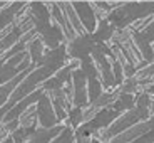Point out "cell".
Here are the masks:
<instances>
[{
    "label": "cell",
    "instance_id": "6da1fadb",
    "mask_svg": "<svg viewBox=\"0 0 154 143\" xmlns=\"http://www.w3.org/2000/svg\"><path fill=\"white\" fill-rule=\"evenodd\" d=\"M35 113H37V123H40L42 128H54V126H57L59 120H57V116H55L54 108H52V101H50V98L45 94V91H44L42 96L37 99Z\"/></svg>",
    "mask_w": 154,
    "mask_h": 143
},
{
    "label": "cell",
    "instance_id": "7a4b0ae2",
    "mask_svg": "<svg viewBox=\"0 0 154 143\" xmlns=\"http://www.w3.org/2000/svg\"><path fill=\"white\" fill-rule=\"evenodd\" d=\"M94 46H96V41H94L92 34H82L79 37L72 39V42L67 47V56L81 61L84 57H89V54L92 52Z\"/></svg>",
    "mask_w": 154,
    "mask_h": 143
},
{
    "label": "cell",
    "instance_id": "3957f363",
    "mask_svg": "<svg viewBox=\"0 0 154 143\" xmlns=\"http://www.w3.org/2000/svg\"><path fill=\"white\" fill-rule=\"evenodd\" d=\"M72 8L75 10L77 17L81 20L82 27L87 34H92L96 31V14H94L92 7L89 5V2H74Z\"/></svg>",
    "mask_w": 154,
    "mask_h": 143
},
{
    "label": "cell",
    "instance_id": "277c9868",
    "mask_svg": "<svg viewBox=\"0 0 154 143\" xmlns=\"http://www.w3.org/2000/svg\"><path fill=\"white\" fill-rule=\"evenodd\" d=\"M42 42L44 46H47L49 49H54V47L60 46L62 39H64V32H62L60 25L59 24H54V25H49V29L42 32Z\"/></svg>",
    "mask_w": 154,
    "mask_h": 143
},
{
    "label": "cell",
    "instance_id": "5b68a950",
    "mask_svg": "<svg viewBox=\"0 0 154 143\" xmlns=\"http://www.w3.org/2000/svg\"><path fill=\"white\" fill-rule=\"evenodd\" d=\"M134 42H136V46L139 47V50L143 52V56H144V59H146L147 62H151V61H154V49L151 47V42L146 39V35L143 34V32H134ZM141 56V57H143Z\"/></svg>",
    "mask_w": 154,
    "mask_h": 143
},
{
    "label": "cell",
    "instance_id": "8992f818",
    "mask_svg": "<svg viewBox=\"0 0 154 143\" xmlns=\"http://www.w3.org/2000/svg\"><path fill=\"white\" fill-rule=\"evenodd\" d=\"M44 42L40 41V39H32V42L29 44V57H30V62L32 64H35V66H38V62L42 61L44 57Z\"/></svg>",
    "mask_w": 154,
    "mask_h": 143
},
{
    "label": "cell",
    "instance_id": "52a82bcc",
    "mask_svg": "<svg viewBox=\"0 0 154 143\" xmlns=\"http://www.w3.org/2000/svg\"><path fill=\"white\" fill-rule=\"evenodd\" d=\"M112 34H114V25H111L107 20H100L99 29L92 32V37L96 41V44H100V42H106Z\"/></svg>",
    "mask_w": 154,
    "mask_h": 143
},
{
    "label": "cell",
    "instance_id": "ba28073f",
    "mask_svg": "<svg viewBox=\"0 0 154 143\" xmlns=\"http://www.w3.org/2000/svg\"><path fill=\"white\" fill-rule=\"evenodd\" d=\"M62 8L66 10V17H67V20H69V24L72 25L74 31H77L81 35L87 34V32L84 31V27H82V24H81V20H79V17H77L75 10L72 8V5H62Z\"/></svg>",
    "mask_w": 154,
    "mask_h": 143
},
{
    "label": "cell",
    "instance_id": "9c48e42d",
    "mask_svg": "<svg viewBox=\"0 0 154 143\" xmlns=\"http://www.w3.org/2000/svg\"><path fill=\"white\" fill-rule=\"evenodd\" d=\"M132 106H134V98H132V94L121 93L119 98H117V101H114L112 109L117 111V113H121V111H124V109H131Z\"/></svg>",
    "mask_w": 154,
    "mask_h": 143
},
{
    "label": "cell",
    "instance_id": "30bf717a",
    "mask_svg": "<svg viewBox=\"0 0 154 143\" xmlns=\"http://www.w3.org/2000/svg\"><path fill=\"white\" fill-rule=\"evenodd\" d=\"M100 94H102V84H100L99 79H97V77L87 79V99H89V103L92 105Z\"/></svg>",
    "mask_w": 154,
    "mask_h": 143
},
{
    "label": "cell",
    "instance_id": "8fae6325",
    "mask_svg": "<svg viewBox=\"0 0 154 143\" xmlns=\"http://www.w3.org/2000/svg\"><path fill=\"white\" fill-rule=\"evenodd\" d=\"M81 69H82V73H84L85 79H94V77H97V74H99V69H97V66H96V62H94L92 57L81 59Z\"/></svg>",
    "mask_w": 154,
    "mask_h": 143
},
{
    "label": "cell",
    "instance_id": "7c38bea8",
    "mask_svg": "<svg viewBox=\"0 0 154 143\" xmlns=\"http://www.w3.org/2000/svg\"><path fill=\"white\" fill-rule=\"evenodd\" d=\"M149 103H151V99H149V94L147 93L139 96L137 108H136V111H137V115H139V120H146L147 118V115H149Z\"/></svg>",
    "mask_w": 154,
    "mask_h": 143
},
{
    "label": "cell",
    "instance_id": "4fadbf2b",
    "mask_svg": "<svg viewBox=\"0 0 154 143\" xmlns=\"http://www.w3.org/2000/svg\"><path fill=\"white\" fill-rule=\"evenodd\" d=\"M67 118H69L70 128H77L79 125L82 123V108H77V106H74L72 109H69V113H67Z\"/></svg>",
    "mask_w": 154,
    "mask_h": 143
},
{
    "label": "cell",
    "instance_id": "5bb4252c",
    "mask_svg": "<svg viewBox=\"0 0 154 143\" xmlns=\"http://www.w3.org/2000/svg\"><path fill=\"white\" fill-rule=\"evenodd\" d=\"M112 74H114V84H121L122 83V66L117 59L112 62Z\"/></svg>",
    "mask_w": 154,
    "mask_h": 143
},
{
    "label": "cell",
    "instance_id": "9a60e30c",
    "mask_svg": "<svg viewBox=\"0 0 154 143\" xmlns=\"http://www.w3.org/2000/svg\"><path fill=\"white\" fill-rule=\"evenodd\" d=\"M137 83H139L137 79L131 76V77H129V79L126 81V84L122 86V89H121V93H129V94H131L132 91H134V89L137 88Z\"/></svg>",
    "mask_w": 154,
    "mask_h": 143
},
{
    "label": "cell",
    "instance_id": "2e32d148",
    "mask_svg": "<svg viewBox=\"0 0 154 143\" xmlns=\"http://www.w3.org/2000/svg\"><path fill=\"white\" fill-rule=\"evenodd\" d=\"M0 143H14V140H12V136H7V138H4Z\"/></svg>",
    "mask_w": 154,
    "mask_h": 143
},
{
    "label": "cell",
    "instance_id": "e0dca14e",
    "mask_svg": "<svg viewBox=\"0 0 154 143\" xmlns=\"http://www.w3.org/2000/svg\"><path fill=\"white\" fill-rule=\"evenodd\" d=\"M149 93H151V94H152V93H154V84H152V86H151V88H149V89H147V94H149Z\"/></svg>",
    "mask_w": 154,
    "mask_h": 143
},
{
    "label": "cell",
    "instance_id": "ac0fdd59",
    "mask_svg": "<svg viewBox=\"0 0 154 143\" xmlns=\"http://www.w3.org/2000/svg\"><path fill=\"white\" fill-rule=\"evenodd\" d=\"M89 143H100V141H99V140H91Z\"/></svg>",
    "mask_w": 154,
    "mask_h": 143
}]
</instances>
